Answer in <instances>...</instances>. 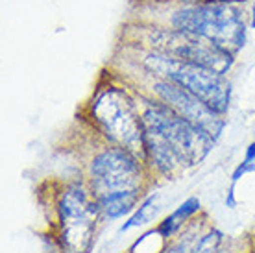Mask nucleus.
<instances>
[{
    "mask_svg": "<svg viewBox=\"0 0 255 253\" xmlns=\"http://www.w3.org/2000/svg\"><path fill=\"white\" fill-rule=\"evenodd\" d=\"M174 30L198 33L237 54L246 43V22L233 2H198L179 7L170 17Z\"/></svg>",
    "mask_w": 255,
    "mask_h": 253,
    "instance_id": "obj_1",
    "label": "nucleus"
},
{
    "mask_svg": "<svg viewBox=\"0 0 255 253\" xmlns=\"http://www.w3.org/2000/svg\"><path fill=\"white\" fill-rule=\"evenodd\" d=\"M142 63L150 72L157 74L159 78L187 89L204 104H207L211 109H215L218 115H224L230 108L231 85L224 78V74L155 50L146 54Z\"/></svg>",
    "mask_w": 255,
    "mask_h": 253,
    "instance_id": "obj_2",
    "label": "nucleus"
},
{
    "mask_svg": "<svg viewBox=\"0 0 255 253\" xmlns=\"http://www.w3.org/2000/svg\"><path fill=\"white\" fill-rule=\"evenodd\" d=\"M144 131L165 142L187 166L196 165L213 148V137L168 106H152L142 115Z\"/></svg>",
    "mask_w": 255,
    "mask_h": 253,
    "instance_id": "obj_3",
    "label": "nucleus"
},
{
    "mask_svg": "<svg viewBox=\"0 0 255 253\" xmlns=\"http://www.w3.org/2000/svg\"><path fill=\"white\" fill-rule=\"evenodd\" d=\"M96 121L100 122L104 131L117 140L128 152L144 153V126L142 119L135 113L131 100L121 89H106L95 100L93 106Z\"/></svg>",
    "mask_w": 255,
    "mask_h": 253,
    "instance_id": "obj_4",
    "label": "nucleus"
},
{
    "mask_svg": "<svg viewBox=\"0 0 255 253\" xmlns=\"http://www.w3.org/2000/svg\"><path fill=\"white\" fill-rule=\"evenodd\" d=\"M150 44L155 52L166 54L170 57L196 63L215 70L218 74H226L233 65V56L217 43L202 37L198 33L181 32V30H153L150 33Z\"/></svg>",
    "mask_w": 255,
    "mask_h": 253,
    "instance_id": "obj_5",
    "label": "nucleus"
},
{
    "mask_svg": "<svg viewBox=\"0 0 255 253\" xmlns=\"http://www.w3.org/2000/svg\"><path fill=\"white\" fill-rule=\"evenodd\" d=\"M98 207L82 187H72L61 198L63 241L70 253H89Z\"/></svg>",
    "mask_w": 255,
    "mask_h": 253,
    "instance_id": "obj_6",
    "label": "nucleus"
},
{
    "mask_svg": "<svg viewBox=\"0 0 255 253\" xmlns=\"http://www.w3.org/2000/svg\"><path fill=\"white\" fill-rule=\"evenodd\" d=\"M91 176L98 198L113 192L137 190L140 181L139 165L128 150H108L100 153L91 165Z\"/></svg>",
    "mask_w": 255,
    "mask_h": 253,
    "instance_id": "obj_7",
    "label": "nucleus"
},
{
    "mask_svg": "<svg viewBox=\"0 0 255 253\" xmlns=\"http://www.w3.org/2000/svg\"><path fill=\"white\" fill-rule=\"evenodd\" d=\"M153 91L168 108H172L176 113L185 117L194 126L209 133L213 139H217L220 135L224 127V121L220 119V115L215 109H211L207 104H204L198 96L189 93L187 89L179 87L168 80H159L153 83Z\"/></svg>",
    "mask_w": 255,
    "mask_h": 253,
    "instance_id": "obj_8",
    "label": "nucleus"
},
{
    "mask_svg": "<svg viewBox=\"0 0 255 253\" xmlns=\"http://www.w3.org/2000/svg\"><path fill=\"white\" fill-rule=\"evenodd\" d=\"M135 198H137V190H124V192H113V194L98 198V203L106 215L117 218V216L126 215L133 207Z\"/></svg>",
    "mask_w": 255,
    "mask_h": 253,
    "instance_id": "obj_9",
    "label": "nucleus"
},
{
    "mask_svg": "<svg viewBox=\"0 0 255 253\" xmlns=\"http://www.w3.org/2000/svg\"><path fill=\"white\" fill-rule=\"evenodd\" d=\"M198 207H200V202H198L196 198H191V200H187V202L183 203V205H181V207H179V209L176 211V213H174V215L170 216V218H168L165 224H163L161 231H163V233H172L174 229L178 228L179 224L185 220L187 216L192 215V213H194Z\"/></svg>",
    "mask_w": 255,
    "mask_h": 253,
    "instance_id": "obj_10",
    "label": "nucleus"
},
{
    "mask_svg": "<svg viewBox=\"0 0 255 253\" xmlns=\"http://www.w3.org/2000/svg\"><path fill=\"white\" fill-rule=\"evenodd\" d=\"M155 215H157V198L152 196V198H148L146 202L140 205L139 211H137V213H135V215L129 218V222H128V224L122 229H129V228H135V226H142V224H148V222L152 220Z\"/></svg>",
    "mask_w": 255,
    "mask_h": 253,
    "instance_id": "obj_11",
    "label": "nucleus"
},
{
    "mask_svg": "<svg viewBox=\"0 0 255 253\" xmlns=\"http://www.w3.org/2000/svg\"><path fill=\"white\" fill-rule=\"evenodd\" d=\"M218 244H220V233H209L198 242L192 253H217Z\"/></svg>",
    "mask_w": 255,
    "mask_h": 253,
    "instance_id": "obj_12",
    "label": "nucleus"
},
{
    "mask_svg": "<svg viewBox=\"0 0 255 253\" xmlns=\"http://www.w3.org/2000/svg\"><path fill=\"white\" fill-rule=\"evenodd\" d=\"M246 161H250V163H254L255 165V142L254 144H250L248 152H246Z\"/></svg>",
    "mask_w": 255,
    "mask_h": 253,
    "instance_id": "obj_13",
    "label": "nucleus"
},
{
    "mask_svg": "<svg viewBox=\"0 0 255 253\" xmlns=\"http://www.w3.org/2000/svg\"><path fill=\"white\" fill-rule=\"evenodd\" d=\"M226 203H228L230 207H233V205H235V196H233V189L230 190V196H228V200H226Z\"/></svg>",
    "mask_w": 255,
    "mask_h": 253,
    "instance_id": "obj_14",
    "label": "nucleus"
},
{
    "mask_svg": "<svg viewBox=\"0 0 255 253\" xmlns=\"http://www.w3.org/2000/svg\"><path fill=\"white\" fill-rule=\"evenodd\" d=\"M250 26H252V28L255 30V6L252 7V22H250Z\"/></svg>",
    "mask_w": 255,
    "mask_h": 253,
    "instance_id": "obj_15",
    "label": "nucleus"
},
{
    "mask_svg": "<svg viewBox=\"0 0 255 253\" xmlns=\"http://www.w3.org/2000/svg\"><path fill=\"white\" fill-rule=\"evenodd\" d=\"M170 253H189V252H187L185 248H179V250H172Z\"/></svg>",
    "mask_w": 255,
    "mask_h": 253,
    "instance_id": "obj_16",
    "label": "nucleus"
},
{
    "mask_svg": "<svg viewBox=\"0 0 255 253\" xmlns=\"http://www.w3.org/2000/svg\"><path fill=\"white\" fill-rule=\"evenodd\" d=\"M207 2H241V0H207Z\"/></svg>",
    "mask_w": 255,
    "mask_h": 253,
    "instance_id": "obj_17",
    "label": "nucleus"
}]
</instances>
